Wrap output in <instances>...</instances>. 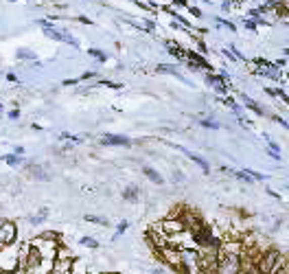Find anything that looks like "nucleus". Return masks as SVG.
Returning a JSON list of instances; mask_svg holds the SVG:
<instances>
[{"label":"nucleus","instance_id":"nucleus-1","mask_svg":"<svg viewBox=\"0 0 289 274\" xmlns=\"http://www.w3.org/2000/svg\"><path fill=\"white\" fill-rule=\"evenodd\" d=\"M285 263H287L285 257H282L278 250L267 248V250L261 252L259 261H256V270H259L261 274H274L276 270L280 268V265H285Z\"/></svg>","mask_w":289,"mask_h":274},{"label":"nucleus","instance_id":"nucleus-30","mask_svg":"<svg viewBox=\"0 0 289 274\" xmlns=\"http://www.w3.org/2000/svg\"><path fill=\"white\" fill-rule=\"evenodd\" d=\"M173 178H175V182H182V173L180 171H173Z\"/></svg>","mask_w":289,"mask_h":274},{"label":"nucleus","instance_id":"nucleus-9","mask_svg":"<svg viewBox=\"0 0 289 274\" xmlns=\"http://www.w3.org/2000/svg\"><path fill=\"white\" fill-rule=\"evenodd\" d=\"M142 173H144V178H149L154 184H164V178L156 169H151V167H142Z\"/></svg>","mask_w":289,"mask_h":274},{"label":"nucleus","instance_id":"nucleus-10","mask_svg":"<svg viewBox=\"0 0 289 274\" xmlns=\"http://www.w3.org/2000/svg\"><path fill=\"white\" fill-rule=\"evenodd\" d=\"M101 145H129V138H125V136H103L101 138Z\"/></svg>","mask_w":289,"mask_h":274},{"label":"nucleus","instance_id":"nucleus-21","mask_svg":"<svg viewBox=\"0 0 289 274\" xmlns=\"http://www.w3.org/2000/svg\"><path fill=\"white\" fill-rule=\"evenodd\" d=\"M18 57H20V59H24V57H31V59H33L35 55H33L31 51H18Z\"/></svg>","mask_w":289,"mask_h":274},{"label":"nucleus","instance_id":"nucleus-12","mask_svg":"<svg viewBox=\"0 0 289 274\" xmlns=\"http://www.w3.org/2000/svg\"><path fill=\"white\" fill-rule=\"evenodd\" d=\"M186 156H188L190 160H193V163H195V165H200L204 173H208V171H210V167H208V163H206V160H204L202 156H195V153H190V151H186Z\"/></svg>","mask_w":289,"mask_h":274},{"label":"nucleus","instance_id":"nucleus-28","mask_svg":"<svg viewBox=\"0 0 289 274\" xmlns=\"http://www.w3.org/2000/svg\"><path fill=\"white\" fill-rule=\"evenodd\" d=\"M190 13H193V16H195V18H200V16H202V11H200V9H197V7H190Z\"/></svg>","mask_w":289,"mask_h":274},{"label":"nucleus","instance_id":"nucleus-2","mask_svg":"<svg viewBox=\"0 0 289 274\" xmlns=\"http://www.w3.org/2000/svg\"><path fill=\"white\" fill-rule=\"evenodd\" d=\"M20 270V246H0V274Z\"/></svg>","mask_w":289,"mask_h":274},{"label":"nucleus","instance_id":"nucleus-26","mask_svg":"<svg viewBox=\"0 0 289 274\" xmlns=\"http://www.w3.org/2000/svg\"><path fill=\"white\" fill-rule=\"evenodd\" d=\"M127 222H121V224H118V232H116V235H121V232H125V230H127Z\"/></svg>","mask_w":289,"mask_h":274},{"label":"nucleus","instance_id":"nucleus-31","mask_svg":"<svg viewBox=\"0 0 289 274\" xmlns=\"http://www.w3.org/2000/svg\"><path fill=\"white\" fill-rule=\"evenodd\" d=\"M20 114H18V110H13V112H9V119H13V121H16V119H18Z\"/></svg>","mask_w":289,"mask_h":274},{"label":"nucleus","instance_id":"nucleus-8","mask_svg":"<svg viewBox=\"0 0 289 274\" xmlns=\"http://www.w3.org/2000/svg\"><path fill=\"white\" fill-rule=\"evenodd\" d=\"M123 200H127V202L136 204L138 200H140V191H138V186H136V184L125 186V191H123Z\"/></svg>","mask_w":289,"mask_h":274},{"label":"nucleus","instance_id":"nucleus-11","mask_svg":"<svg viewBox=\"0 0 289 274\" xmlns=\"http://www.w3.org/2000/svg\"><path fill=\"white\" fill-rule=\"evenodd\" d=\"M29 173H31L33 178H37V180H49V178H51L39 165H29Z\"/></svg>","mask_w":289,"mask_h":274},{"label":"nucleus","instance_id":"nucleus-24","mask_svg":"<svg viewBox=\"0 0 289 274\" xmlns=\"http://www.w3.org/2000/svg\"><path fill=\"white\" fill-rule=\"evenodd\" d=\"M202 125H204V128H210V130H217V128H219V125L213 123V121H202Z\"/></svg>","mask_w":289,"mask_h":274},{"label":"nucleus","instance_id":"nucleus-32","mask_svg":"<svg viewBox=\"0 0 289 274\" xmlns=\"http://www.w3.org/2000/svg\"><path fill=\"white\" fill-rule=\"evenodd\" d=\"M7 79H9V82H13V84H16V82H18V77H16V75H13V72H11V75H7Z\"/></svg>","mask_w":289,"mask_h":274},{"label":"nucleus","instance_id":"nucleus-7","mask_svg":"<svg viewBox=\"0 0 289 274\" xmlns=\"http://www.w3.org/2000/svg\"><path fill=\"white\" fill-rule=\"evenodd\" d=\"M68 272H70V274H88V272H90V270H88V261H85V259H81V257H75V259L70 261Z\"/></svg>","mask_w":289,"mask_h":274},{"label":"nucleus","instance_id":"nucleus-14","mask_svg":"<svg viewBox=\"0 0 289 274\" xmlns=\"http://www.w3.org/2000/svg\"><path fill=\"white\" fill-rule=\"evenodd\" d=\"M85 222L90 224H99V226H110V222L105 217H99V215H85Z\"/></svg>","mask_w":289,"mask_h":274},{"label":"nucleus","instance_id":"nucleus-23","mask_svg":"<svg viewBox=\"0 0 289 274\" xmlns=\"http://www.w3.org/2000/svg\"><path fill=\"white\" fill-rule=\"evenodd\" d=\"M7 163H9V165H18L20 163V156H16V153H13V156H7Z\"/></svg>","mask_w":289,"mask_h":274},{"label":"nucleus","instance_id":"nucleus-17","mask_svg":"<svg viewBox=\"0 0 289 274\" xmlns=\"http://www.w3.org/2000/svg\"><path fill=\"white\" fill-rule=\"evenodd\" d=\"M39 237H42V239H49V242H59V235H57V232H53V230H46V232H42Z\"/></svg>","mask_w":289,"mask_h":274},{"label":"nucleus","instance_id":"nucleus-5","mask_svg":"<svg viewBox=\"0 0 289 274\" xmlns=\"http://www.w3.org/2000/svg\"><path fill=\"white\" fill-rule=\"evenodd\" d=\"M158 228H160L164 235H175V232L186 230V226H184L180 217H169V219H162V222L158 224Z\"/></svg>","mask_w":289,"mask_h":274},{"label":"nucleus","instance_id":"nucleus-22","mask_svg":"<svg viewBox=\"0 0 289 274\" xmlns=\"http://www.w3.org/2000/svg\"><path fill=\"white\" fill-rule=\"evenodd\" d=\"M158 70H160V72H173V75H177V70L171 68V66H158Z\"/></svg>","mask_w":289,"mask_h":274},{"label":"nucleus","instance_id":"nucleus-34","mask_svg":"<svg viewBox=\"0 0 289 274\" xmlns=\"http://www.w3.org/2000/svg\"><path fill=\"white\" fill-rule=\"evenodd\" d=\"M3 222H5V219H3V217H0V226H3Z\"/></svg>","mask_w":289,"mask_h":274},{"label":"nucleus","instance_id":"nucleus-29","mask_svg":"<svg viewBox=\"0 0 289 274\" xmlns=\"http://www.w3.org/2000/svg\"><path fill=\"white\" fill-rule=\"evenodd\" d=\"M246 26H248V29H256V22H252V20H246Z\"/></svg>","mask_w":289,"mask_h":274},{"label":"nucleus","instance_id":"nucleus-20","mask_svg":"<svg viewBox=\"0 0 289 274\" xmlns=\"http://www.w3.org/2000/svg\"><path fill=\"white\" fill-rule=\"evenodd\" d=\"M90 55H92V57H99L101 62H105V55H103L101 51H97V49H90Z\"/></svg>","mask_w":289,"mask_h":274},{"label":"nucleus","instance_id":"nucleus-33","mask_svg":"<svg viewBox=\"0 0 289 274\" xmlns=\"http://www.w3.org/2000/svg\"><path fill=\"white\" fill-rule=\"evenodd\" d=\"M51 274H70V272H51Z\"/></svg>","mask_w":289,"mask_h":274},{"label":"nucleus","instance_id":"nucleus-13","mask_svg":"<svg viewBox=\"0 0 289 274\" xmlns=\"http://www.w3.org/2000/svg\"><path fill=\"white\" fill-rule=\"evenodd\" d=\"M243 101H246V108H250V110H252V112H256V114H259V116H265V110H263V108H261L259 103H254L252 99L243 97Z\"/></svg>","mask_w":289,"mask_h":274},{"label":"nucleus","instance_id":"nucleus-3","mask_svg":"<svg viewBox=\"0 0 289 274\" xmlns=\"http://www.w3.org/2000/svg\"><path fill=\"white\" fill-rule=\"evenodd\" d=\"M215 274H241L243 272V259L241 255H217Z\"/></svg>","mask_w":289,"mask_h":274},{"label":"nucleus","instance_id":"nucleus-6","mask_svg":"<svg viewBox=\"0 0 289 274\" xmlns=\"http://www.w3.org/2000/svg\"><path fill=\"white\" fill-rule=\"evenodd\" d=\"M16 235H18V228L13 222H3L0 226V246H9V244H16Z\"/></svg>","mask_w":289,"mask_h":274},{"label":"nucleus","instance_id":"nucleus-18","mask_svg":"<svg viewBox=\"0 0 289 274\" xmlns=\"http://www.w3.org/2000/svg\"><path fill=\"white\" fill-rule=\"evenodd\" d=\"M234 178L243 180V182H254V180H252V176H248L246 171H234Z\"/></svg>","mask_w":289,"mask_h":274},{"label":"nucleus","instance_id":"nucleus-25","mask_svg":"<svg viewBox=\"0 0 289 274\" xmlns=\"http://www.w3.org/2000/svg\"><path fill=\"white\" fill-rule=\"evenodd\" d=\"M62 138H68V140H75V143H81V138H79V136H72V134H66V132H64V134H62Z\"/></svg>","mask_w":289,"mask_h":274},{"label":"nucleus","instance_id":"nucleus-4","mask_svg":"<svg viewBox=\"0 0 289 274\" xmlns=\"http://www.w3.org/2000/svg\"><path fill=\"white\" fill-rule=\"evenodd\" d=\"M177 250H180V270H184L186 274H204L200 252L193 248H177Z\"/></svg>","mask_w":289,"mask_h":274},{"label":"nucleus","instance_id":"nucleus-15","mask_svg":"<svg viewBox=\"0 0 289 274\" xmlns=\"http://www.w3.org/2000/svg\"><path fill=\"white\" fill-rule=\"evenodd\" d=\"M167 49L173 53V55L177 57V59H184V49H177V44L175 42H167Z\"/></svg>","mask_w":289,"mask_h":274},{"label":"nucleus","instance_id":"nucleus-27","mask_svg":"<svg viewBox=\"0 0 289 274\" xmlns=\"http://www.w3.org/2000/svg\"><path fill=\"white\" fill-rule=\"evenodd\" d=\"M241 274H261L259 270H256V268H243V272Z\"/></svg>","mask_w":289,"mask_h":274},{"label":"nucleus","instance_id":"nucleus-19","mask_svg":"<svg viewBox=\"0 0 289 274\" xmlns=\"http://www.w3.org/2000/svg\"><path fill=\"white\" fill-rule=\"evenodd\" d=\"M217 22H219L221 26H226L228 31H236V26H234L232 22H228V20H221V18H217Z\"/></svg>","mask_w":289,"mask_h":274},{"label":"nucleus","instance_id":"nucleus-16","mask_svg":"<svg viewBox=\"0 0 289 274\" xmlns=\"http://www.w3.org/2000/svg\"><path fill=\"white\" fill-rule=\"evenodd\" d=\"M79 244L88 246V248H92V250H97V248H99V242H97V239H92V237H83V239H79Z\"/></svg>","mask_w":289,"mask_h":274}]
</instances>
